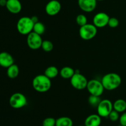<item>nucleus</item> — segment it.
<instances>
[{"mask_svg": "<svg viewBox=\"0 0 126 126\" xmlns=\"http://www.w3.org/2000/svg\"><path fill=\"white\" fill-rule=\"evenodd\" d=\"M101 81L105 89L113 91L120 86L122 79L118 74L116 73H109L103 76Z\"/></svg>", "mask_w": 126, "mask_h": 126, "instance_id": "f257e3e1", "label": "nucleus"}, {"mask_svg": "<svg viewBox=\"0 0 126 126\" xmlns=\"http://www.w3.org/2000/svg\"><path fill=\"white\" fill-rule=\"evenodd\" d=\"M51 79L45 75H39L36 76L32 81V86L36 91L44 93L49 91L51 87Z\"/></svg>", "mask_w": 126, "mask_h": 126, "instance_id": "f03ea898", "label": "nucleus"}, {"mask_svg": "<svg viewBox=\"0 0 126 126\" xmlns=\"http://www.w3.org/2000/svg\"><path fill=\"white\" fill-rule=\"evenodd\" d=\"M34 24L31 17H22L18 19L17 23V31L20 34L27 36L33 32Z\"/></svg>", "mask_w": 126, "mask_h": 126, "instance_id": "7ed1b4c3", "label": "nucleus"}, {"mask_svg": "<svg viewBox=\"0 0 126 126\" xmlns=\"http://www.w3.org/2000/svg\"><path fill=\"white\" fill-rule=\"evenodd\" d=\"M79 33L81 38L83 40H91L97 35V28L94 24L87 23L85 25L80 27Z\"/></svg>", "mask_w": 126, "mask_h": 126, "instance_id": "20e7f679", "label": "nucleus"}, {"mask_svg": "<svg viewBox=\"0 0 126 126\" xmlns=\"http://www.w3.org/2000/svg\"><path fill=\"white\" fill-rule=\"evenodd\" d=\"M9 105L14 109H20L25 107L27 104V99L22 93L16 92L13 94L9 98Z\"/></svg>", "mask_w": 126, "mask_h": 126, "instance_id": "39448f33", "label": "nucleus"}, {"mask_svg": "<svg viewBox=\"0 0 126 126\" xmlns=\"http://www.w3.org/2000/svg\"><path fill=\"white\" fill-rule=\"evenodd\" d=\"M70 83L73 88L80 91L86 89L88 81L83 75L75 71V73L70 79Z\"/></svg>", "mask_w": 126, "mask_h": 126, "instance_id": "423d86ee", "label": "nucleus"}, {"mask_svg": "<svg viewBox=\"0 0 126 126\" xmlns=\"http://www.w3.org/2000/svg\"><path fill=\"white\" fill-rule=\"evenodd\" d=\"M86 89L91 95L99 97L103 94L105 90L102 81H98L97 79H91L89 81Z\"/></svg>", "mask_w": 126, "mask_h": 126, "instance_id": "0eeeda50", "label": "nucleus"}, {"mask_svg": "<svg viewBox=\"0 0 126 126\" xmlns=\"http://www.w3.org/2000/svg\"><path fill=\"white\" fill-rule=\"evenodd\" d=\"M97 108V113L101 118H108L113 110V103L108 99L101 100Z\"/></svg>", "mask_w": 126, "mask_h": 126, "instance_id": "6e6552de", "label": "nucleus"}, {"mask_svg": "<svg viewBox=\"0 0 126 126\" xmlns=\"http://www.w3.org/2000/svg\"><path fill=\"white\" fill-rule=\"evenodd\" d=\"M43 41L41 36L34 33V32H31L27 35V45L32 50H38L39 48H41Z\"/></svg>", "mask_w": 126, "mask_h": 126, "instance_id": "1a4fd4ad", "label": "nucleus"}, {"mask_svg": "<svg viewBox=\"0 0 126 126\" xmlns=\"http://www.w3.org/2000/svg\"><path fill=\"white\" fill-rule=\"evenodd\" d=\"M61 8V3L58 0H51L46 5L45 11L48 16H55L60 12Z\"/></svg>", "mask_w": 126, "mask_h": 126, "instance_id": "9d476101", "label": "nucleus"}, {"mask_svg": "<svg viewBox=\"0 0 126 126\" xmlns=\"http://www.w3.org/2000/svg\"><path fill=\"white\" fill-rule=\"evenodd\" d=\"M110 16L105 12H98L93 18V24L98 28H103L108 25Z\"/></svg>", "mask_w": 126, "mask_h": 126, "instance_id": "9b49d317", "label": "nucleus"}, {"mask_svg": "<svg viewBox=\"0 0 126 126\" xmlns=\"http://www.w3.org/2000/svg\"><path fill=\"white\" fill-rule=\"evenodd\" d=\"M97 0H78V3L79 8L85 12H91L94 11L97 6Z\"/></svg>", "mask_w": 126, "mask_h": 126, "instance_id": "f8f14e48", "label": "nucleus"}, {"mask_svg": "<svg viewBox=\"0 0 126 126\" xmlns=\"http://www.w3.org/2000/svg\"><path fill=\"white\" fill-rule=\"evenodd\" d=\"M6 7L11 13L17 14L21 11L22 6L19 0H7Z\"/></svg>", "mask_w": 126, "mask_h": 126, "instance_id": "ddd939ff", "label": "nucleus"}, {"mask_svg": "<svg viewBox=\"0 0 126 126\" xmlns=\"http://www.w3.org/2000/svg\"><path fill=\"white\" fill-rule=\"evenodd\" d=\"M14 63V59L11 54L7 52L0 53V66L7 68Z\"/></svg>", "mask_w": 126, "mask_h": 126, "instance_id": "4468645a", "label": "nucleus"}, {"mask_svg": "<svg viewBox=\"0 0 126 126\" xmlns=\"http://www.w3.org/2000/svg\"><path fill=\"white\" fill-rule=\"evenodd\" d=\"M102 123L101 117L98 114H93L88 116L85 119L86 126H100Z\"/></svg>", "mask_w": 126, "mask_h": 126, "instance_id": "2eb2a0df", "label": "nucleus"}, {"mask_svg": "<svg viewBox=\"0 0 126 126\" xmlns=\"http://www.w3.org/2000/svg\"><path fill=\"white\" fill-rule=\"evenodd\" d=\"M75 73V70L70 66H64L59 72L60 76L65 79H70Z\"/></svg>", "mask_w": 126, "mask_h": 126, "instance_id": "dca6fc26", "label": "nucleus"}, {"mask_svg": "<svg viewBox=\"0 0 126 126\" xmlns=\"http://www.w3.org/2000/svg\"><path fill=\"white\" fill-rule=\"evenodd\" d=\"M113 110L118 113H124L126 110V101L123 99L116 100L113 103Z\"/></svg>", "mask_w": 126, "mask_h": 126, "instance_id": "f3484780", "label": "nucleus"}, {"mask_svg": "<svg viewBox=\"0 0 126 126\" xmlns=\"http://www.w3.org/2000/svg\"><path fill=\"white\" fill-rule=\"evenodd\" d=\"M19 75V68L16 64L12 65L7 68V75L10 79H15Z\"/></svg>", "mask_w": 126, "mask_h": 126, "instance_id": "a211bd4d", "label": "nucleus"}, {"mask_svg": "<svg viewBox=\"0 0 126 126\" xmlns=\"http://www.w3.org/2000/svg\"><path fill=\"white\" fill-rule=\"evenodd\" d=\"M60 71H59L57 68L55 66H48L44 71V75L49 78V79H52L55 78L59 74Z\"/></svg>", "mask_w": 126, "mask_h": 126, "instance_id": "6ab92c4d", "label": "nucleus"}, {"mask_svg": "<svg viewBox=\"0 0 126 126\" xmlns=\"http://www.w3.org/2000/svg\"><path fill=\"white\" fill-rule=\"evenodd\" d=\"M73 122L69 117L63 116L56 119L55 126H73Z\"/></svg>", "mask_w": 126, "mask_h": 126, "instance_id": "aec40b11", "label": "nucleus"}, {"mask_svg": "<svg viewBox=\"0 0 126 126\" xmlns=\"http://www.w3.org/2000/svg\"><path fill=\"white\" fill-rule=\"evenodd\" d=\"M45 31H46L45 25H44V23H43L42 22H39H39H38L37 23H34V24L33 32H34V33H37V34L41 36L42 34H44Z\"/></svg>", "mask_w": 126, "mask_h": 126, "instance_id": "412c9836", "label": "nucleus"}, {"mask_svg": "<svg viewBox=\"0 0 126 126\" xmlns=\"http://www.w3.org/2000/svg\"><path fill=\"white\" fill-rule=\"evenodd\" d=\"M101 98L99 96L93 95H91L88 98V102L93 107H97L99 105L100 102H101Z\"/></svg>", "mask_w": 126, "mask_h": 126, "instance_id": "4be33fe9", "label": "nucleus"}, {"mask_svg": "<svg viewBox=\"0 0 126 126\" xmlns=\"http://www.w3.org/2000/svg\"><path fill=\"white\" fill-rule=\"evenodd\" d=\"M41 48L44 51L46 52H49L54 49V44L50 41L44 40L42 43Z\"/></svg>", "mask_w": 126, "mask_h": 126, "instance_id": "5701e85b", "label": "nucleus"}, {"mask_svg": "<svg viewBox=\"0 0 126 126\" xmlns=\"http://www.w3.org/2000/svg\"><path fill=\"white\" fill-rule=\"evenodd\" d=\"M76 22L79 26L82 27L87 23V18L85 15L79 14L76 18Z\"/></svg>", "mask_w": 126, "mask_h": 126, "instance_id": "b1692460", "label": "nucleus"}, {"mask_svg": "<svg viewBox=\"0 0 126 126\" xmlns=\"http://www.w3.org/2000/svg\"><path fill=\"white\" fill-rule=\"evenodd\" d=\"M55 124L56 119L51 117L45 118L43 121V126H55Z\"/></svg>", "mask_w": 126, "mask_h": 126, "instance_id": "393cba45", "label": "nucleus"}, {"mask_svg": "<svg viewBox=\"0 0 126 126\" xmlns=\"http://www.w3.org/2000/svg\"><path fill=\"white\" fill-rule=\"evenodd\" d=\"M119 113H118V111H116V110H113L110 113L109 116H108V118H109L110 120L111 121H113V122H116L118 120H119Z\"/></svg>", "mask_w": 126, "mask_h": 126, "instance_id": "a878e982", "label": "nucleus"}, {"mask_svg": "<svg viewBox=\"0 0 126 126\" xmlns=\"http://www.w3.org/2000/svg\"><path fill=\"white\" fill-rule=\"evenodd\" d=\"M119 22L118 19L116 17H110L109 21H108V25L112 28H116L119 25Z\"/></svg>", "mask_w": 126, "mask_h": 126, "instance_id": "bb28decb", "label": "nucleus"}, {"mask_svg": "<svg viewBox=\"0 0 126 126\" xmlns=\"http://www.w3.org/2000/svg\"><path fill=\"white\" fill-rule=\"evenodd\" d=\"M119 123L123 126H126V112H124L119 117Z\"/></svg>", "mask_w": 126, "mask_h": 126, "instance_id": "cd10ccee", "label": "nucleus"}, {"mask_svg": "<svg viewBox=\"0 0 126 126\" xmlns=\"http://www.w3.org/2000/svg\"><path fill=\"white\" fill-rule=\"evenodd\" d=\"M32 19V20H33V22H34V23H37L38 22H39V20H38V17H37V16H33V17H31Z\"/></svg>", "mask_w": 126, "mask_h": 126, "instance_id": "c85d7f7f", "label": "nucleus"}, {"mask_svg": "<svg viewBox=\"0 0 126 126\" xmlns=\"http://www.w3.org/2000/svg\"><path fill=\"white\" fill-rule=\"evenodd\" d=\"M7 0H0V6H6L7 4Z\"/></svg>", "mask_w": 126, "mask_h": 126, "instance_id": "c756f323", "label": "nucleus"}, {"mask_svg": "<svg viewBox=\"0 0 126 126\" xmlns=\"http://www.w3.org/2000/svg\"><path fill=\"white\" fill-rule=\"evenodd\" d=\"M97 1H103V0H97Z\"/></svg>", "mask_w": 126, "mask_h": 126, "instance_id": "7c9ffc66", "label": "nucleus"}, {"mask_svg": "<svg viewBox=\"0 0 126 126\" xmlns=\"http://www.w3.org/2000/svg\"><path fill=\"white\" fill-rule=\"evenodd\" d=\"M118 126H122L121 124H119V125H118Z\"/></svg>", "mask_w": 126, "mask_h": 126, "instance_id": "2f4dec72", "label": "nucleus"}, {"mask_svg": "<svg viewBox=\"0 0 126 126\" xmlns=\"http://www.w3.org/2000/svg\"><path fill=\"white\" fill-rule=\"evenodd\" d=\"M85 126V125H84V126H82V125H81V126Z\"/></svg>", "mask_w": 126, "mask_h": 126, "instance_id": "473e14b6", "label": "nucleus"}]
</instances>
